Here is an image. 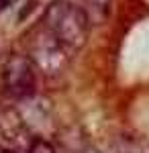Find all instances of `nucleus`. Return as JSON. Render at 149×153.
Segmentation results:
<instances>
[{"label": "nucleus", "mask_w": 149, "mask_h": 153, "mask_svg": "<svg viewBox=\"0 0 149 153\" xmlns=\"http://www.w3.org/2000/svg\"><path fill=\"white\" fill-rule=\"evenodd\" d=\"M47 29L51 37L66 49H78L86 41V16L80 8L72 4H55L47 14Z\"/></svg>", "instance_id": "nucleus-1"}, {"label": "nucleus", "mask_w": 149, "mask_h": 153, "mask_svg": "<svg viewBox=\"0 0 149 153\" xmlns=\"http://www.w3.org/2000/svg\"><path fill=\"white\" fill-rule=\"evenodd\" d=\"M6 86L14 96H29L35 88V76L31 63L25 57L12 59L6 68Z\"/></svg>", "instance_id": "nucleus-2"}, {"label": "nucleus", "mask_w": 149, "mask_h": 153, "mask_svg": "<svg viewBox=\"0 0 149 153\" xmlns=\"http://www.w3.org/2000/svg\"><path fill=\"white\" fill-rule=\"evenodd\" d=\"M29 153H57V151H55V147H53L51 143L43 141V139H37V141H33Z\"/></svg>", "instance_id": "nucleus-3"}, {"label": "nucleus", "mask_w": 149, "mask_h": 153, "mask_svg": "<svg viewBox=\"0 0 149 153\" xmlns=\"http://www.w3.org/2000/svg\"><path fill=\"white\" fill-rule=\"evenodd\" d=\"M0 153H16V151H0Z\"/></svg>", "instance_id": "nucleus-4"}]
</instances>
